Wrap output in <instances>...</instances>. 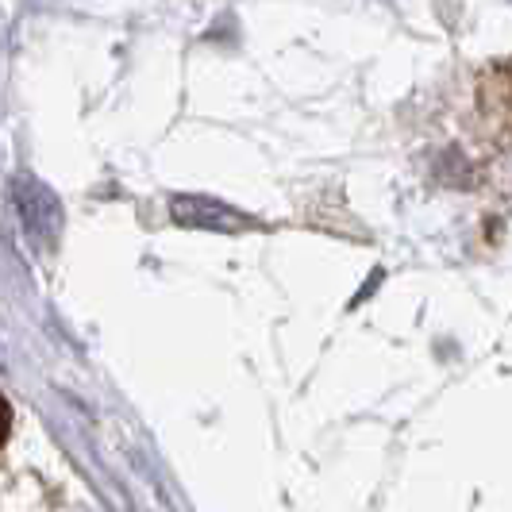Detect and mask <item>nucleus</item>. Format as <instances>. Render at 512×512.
<instances>
[{
    "mask_svg": "<svg viewBox=\"0 0 512 512\" xmlns=\"http://www.w3.org/2000/svg\"><path fill=\"white\" fill-rule=\"evenodd\" d=\"M8 432H12V409H8V401L0 397V447L8 443Z\"/></svg>",
    "mask_w": 512,
    "mask_h": 512,
    "instance_id": "1",
    "label": "nucleus"
}]
</instances>
